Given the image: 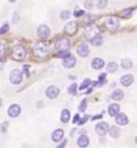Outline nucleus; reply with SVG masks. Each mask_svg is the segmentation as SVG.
<instances>
[{"label":"nucleus","instance_id":"1","mask_svg":"<svg viewBox=\"0 0 137 148\" xmlns=\"http://www.w3.org/2000/svg\"><path fill=\"white\" fill-rule=\"evenodd\" d=\"M50 52V45L47 43H44V41H40V43H37L34 45V54L38 57H43L46 56Z\"/></svg>","mask_w":137,"mask_h":148},{"label":"nucleus","instance_id":"2","mask_svg":"<svg viewBox=\"0 0 137 148\" xmlns=\"http://www.w3.org/2000/svg\"><path fill=\"white\" fill-rule=\"evenodd\" d=\"M26 55H27V51H26V49H25V47H23L22 45H17V46L14 47V50H12V56H14V58H15L16 61L23 60V58L26 57Z\"/></svg>","mask_w":137,"mask_h":148},{"label":"nucleus","instance_id":"3","mask_svg":"<svg viewBox=\"0 0 137 148\" xmlns=\"http://www.w3.org/2000/svg\"><path fill=\"white\" fill-rule=\"evenodd\" d=\"M98 33H100V29L96 26H89L87 28H85V31H84L85 38L90 39V40H92L93 38H96L98 35Z\"/></svg>","mask_w":137,"mask_h":148},{"label":"nucleus","instance_id":"4","mask_svg":"<svg viewBox=\"0 0 137 148\" xmlns=\"http://www.w3.org/2000/svg\"><path fill=\"white\" fill-rule=\"evenodd\" d=\"M104 25H106L107 28L112 29V31H114V29H118V28H119V20L117 18V17H114V16L107 17Z\"/></svg>","mask_w":137,"mask_h":148},{"label":"nucleus","instance_id":"5","mask_svg":"<svg viewBox=\"0 0 137 148\" xmlns=\"http://www.w3.org/2000/svg\"><path fill=\"white\" fill-rule=\"evenodd\" d=\"M10 81L12 84H20L22 81V73L18 69H14L10 72Z\"/></svg>","mask_w":137,"mask_h":148},{"label":"nucleus","instance_id":"6","mask_svg":"<svg viewBox=\"0 0 137 148\" xmlns=\"http://www.w3.org/2000/svg\"><path fill=\"white\" fill-rule=\"evenodd\" d=\"M50 33H51L50 28L47 27L46 25H40V26L38 27V29H37V34H38V37H39V38H43V39H45V38L49 37Z\"/></svg>","mask_w":137,"mask_h":148},{"label":"nucleus","instance_id":"7","mask_svg":"<svg viewBox=\"0 0 137 148\" xmlns=\"http://www.w3.org/2000/svg\"><path fill=\"white\" fill-rule=\"evenodd\" d=\"M75 63H76V60H75V57L73 55L69 54L65 57H63V62H62L63 67H65V68H73L75 66Z\"/></svg>","mask_w":137,"mask_h":148},{"label":"nucleus","instance_id":"8","mask_svg":"<svg viewBox=\"0 0 137 148\" xmlns=\"http://www.w3.org/2000/svg\"><path fill=\"white\" fill-rule=\"evenodd\" d=\"M69 46H70V43H69V39H67V38L59 39L56 43V47L59 51H67L69 49Z\"/></svg>","mask_w":137,"mask_h":148},{"label":"nucleus","instance_id":"9","mask_svg":"<svg viewBox=\"0 0 137 148\" xmlns=\"http://www.w3.org/2000/svg\"><path fill=\"white\" fill-rule=\"evenodd\" d=\"M95 130H96V132H97L100 136H104L107 132H108L109 128H108V124H107V123L101 121V123H98L97 125H96Z\"/></svg>","mask_w":137,"mask_h":148},{"label":"nucleus","instance_id":"10","mask_svg":"<svg viewBox=\"0 0 137 148\" xmlns=\"http://www.w3.org/2000/svg\"><path fill=\"white\" fill-rule=\"evenodd\" d=\"M7 114L9 117L11 118H16V117H18L21 114V107L18 104H12V106H10L9 109H7Z\"/></svg>","mask_w":137,"mask_h":148},{"label":"nucleus","instance_id":"11","mask_svg":"<svg viewBox=\"0 0 137 148\" xmlns=\"http://www.w3.org/2000/svg\"><path fill=\"white\" fill-rule=\"evenodd\" d=\"M76 31H78V23L76 22H69L67 26H65L64 28V32L67 33L68 35H74L76 33Z\"/></svg>","mask_w":137,"mask_h":148},{"label":"nucleus","instance_id":"12","mask_svg":"<svg viewBox=\"0 0 137 148\" xmlns=\"http://www.w3.org/2000/svg\"><path fill=\"white\" fill-rule=\"evenodd\" d=\"M45 93H46V96L49 98H56L59 95V89L57 86H49L46 89Z\"/></svg>","mask_w":137,"mask_h":148},{"label":"nucleus","instance_id":"13","mask_svg":"<svg viewBox=\"0 0 137 148\" xmlns=\"http://www.w3.org/2000/svg\"><path fill=\"white\" fill-rule=\"evenodd\" d=\"M76 52H78V55L80 57H86L90 54V49H89V46L86 44H80L78 46V49H76Z\"/></svg>","mask_w":137,"mask_h":148},{"label":"nucleus","instance_id":"14","mask_svg":"<svg viewBox=\"0 0 137 148\" xmlns=\"http://www.w3.org/2000/svg\"><path fill=\"white\" fill-rule=\"evenodd\" d=\"M120 83H121V85L123 86H130L131 84L134 83V75L132 74H125L121 76V79H120Z\"/></svg>","mask_w":137,"mask_h":148},{"label":"nucleus","instance_id":"15","mask_svg":"<svg viewBox=\"0 0 137 148\" xmlns=\"http://www.w3.org/2000/svg\"><path fill=\"white\" fill-rule=\"evenodd\" d=\"M115 121L118 125H126V124L129 123V118L126 114L124 113H119L117 117H115Z\"/></svg>","mask_w":137,"mask_h":148},{"label":"nucleus","instance_id":"16","mask_svg":"<svg viewBox=\"0 0 137 148\" xmlns=\"http://www.w3.org/2000/svg\"><path fill=\"white\" fill-rule=\"evenodd\" d=\"M63 136H64L63 130L62 129H57V130H55V131L52 132L51 137H52V140L55 141V142H59V141L63 140Z\"/></svg>","mask_w":137,"mask_h":148},{"label":"nucleus","instance_id":"17","mask_svg":"<svg viewBox=\"0 0 137 148\" xmlns=\"http://www.w3.org/2000/svg\"><path fill=\"white\" fill-rule=\"evenodd\" d=\"M119 112H120V106L117 103H113L108 107V114L110 117H117L119 114Z\"/></svg>","mask_w":137,"mask_h":148},{"label":"nucleus","instance_id":"18","mask_svg":"<svg viewBox=\"0 0 137 148\" xmlns=\"http://www.w3.org/2000/svg\"><path fill=\"white\" fill-rule=\"evenodd\" d=\"M89 143H90V140H89V137H87L86 135H81L80 137L78 138V146L81 147V148L87 147Z\"/></svg>","mask_w":137,"mask_h":148},{"label":"nucleus","instance_id":"19","mask_svg":"<svg viewBox=\"0 0 137 148\" xmlns=\"http://www.w3.org/2000/svg\"><path fill=\"white\" fill-rule=\"evenodd\" d=\"M91 66L93 69H101L104 67V61L102 60V58H95V60L92 61Z\"/></svg>","mask_w":137,"mask_h":148},{"label":"nucleus","instance_id":"20","mask_svg":"<svg viewBox=\"0 0 137 148\" xmlns=\"http://www.w3.org/2000/svg\"><path fill=\"white\" fill-rule=\"evenodd\" d=\"M123 97H124V92L120 89H117V90H114L112 93V98L114 100V101H120V100H123Z\"/></svg>","mask_w":137,"mask_h":148},{"label":"nucleus","instance_id":"21","mask_svg":"<svg viewBox=\"0 0 137 148\" xmlns=\"http://www.w3.org/2000/svg\"><path fill=\"white\" fill-rule=\"evenodd\" d=\"M109 135L112 136L113 138H117V137H119V136H120V130H119L118 126H112V128L109 129Z\"/></svg>","mask_w":137,"mask_h":148},{"label":"nucleus","instance_id":"22","mask_svg":"<svg viewBox=\"0 0 137 148\" xmlns=\"http://www.w3.org/2000/svg\"><path fill=\"white\" fill-rule=\"evenodd\" d=\"M69 119H70V113H69V110H68V109H63L62 113H61V120H62V123H68Z\"/></svg>","mask_w":137,"mask_h":148},{"label":"nucleus","instance_id":"23","mask_svg":"<svg viewBox=\"0 0 137 148\" xmlns=\"http://www.w3.org/2000/svg\"><path fill=\"white\" fill-rule=\"evenodd\" d=\"M121 67L124 69H130L132 67V61L130 58H124V60H121Z\"/></svg>","mask_w":137,"mask_h":148},{"label":"nucleus","instance_id":"24","mask_svg":"<svg viewBox=\"0 0 137 148\" xmlns=\"http://www.w3.org/2000/svg\"><path fill=\"white\" fill-rule=\"evenodd\" d=\"M117 69H118V64L115 62H109L108 63V66H107V70H108L109 73H114L117 72Z\"/></svg>","mask_w":137,"mask_h":148},{"label":"nucleus","instance_id":"25","mask_svg":"<svg viewBox=\"0 0 137 148\" xmlns=\"http://www.w3.org/2000/svg\"><path fill=\"white\" fill-rule=\"evenodd\" d=\"M102 43H103V39H102V37H100V35H97L96 38H93L91 40V44L93 46H100V45H102Z\"/></svg>","mask_w":137,"mask_h":148},{"label":"nucleus","instance_id":"26","mask_svg":"<svg viewBox=\"0 0 137 148\" xmlns=\"http://www.w3.org/2000/svg\"><path fill=\"white\" fill-rule=\"evenodd\" d=\"M132 9H126V10H124L121 11V17H124V18H130L131 16H132Z\"/></svg>","mask_w":137,"mask_h":148},{"label":"nucleus","instance_id":"27","mask_svg":"<svg viewBox=\"0 0 137 148\" xmlns=\"http://www.w3.org/2000/svg\"><path fill=\"white\" fill-rule=\"evenodd\" d=\"M90 85H91V80L90 79H85L84 81L81 83V85L79 86V90H85V89H87Z\"/></svg>","mask_w":137,"mask_h":148},{"label":"nucleus","instance_id":"28","mask_svg":"<svg viewBox=\"0 0 137 148\" xmlns=\"http://www.w3.org/2000/svg\"><path fill=\"white\" fill-rule=\"evenodd\" d=\"M76 89H78V85H76V84H72V85L68 87V92L70 95H73V96H75V95H76Z\"/></svg>","mask_w":137,"mask_h":148},{"label":"nucleus","instance_id":"29","mask_svg":"<svg viewBox=\"0 0 137 148\" xmlns=\"http://www.w3.org/2000/svg\"><path fill=\"white\" fill-rule=\"evenodd\" d=\"M96 4L100 9H104L107 6V4H108V0H96Z\"/></svg>","mask_w":137,"mask_h":148},{"label":"nucleus","instance_id":"30","mask_svg":"<svg viewBox=\"0 0 137 148\" xmlns=\"http://www.w3.org/2000/svg\"><path fill=\"white\" fill-rule=\"evenodd\" d=\"M69 16H70V12H69L68 10H64V11H62V12H61V18H62L63 21L68 20V18H69Z\"/></svg>","mask_w":137,"mask_h":148},{"label":"nucleus","instance_id":"31","mask_svg":"<svg viewBox=\"0 0 137 148\" xmlns=\"http://www.w3.org/2000/svg\"><path fill=\"white\" fill-rule=\"evenodd\" d=\"M7 128H9V123L7 121H4L1 124V126H0V130H1V132H6L7 131Z\"/></svg>","mask_w":137,"mask_h":148},{"label":"nucleus","instance_id":"32","mask_svg":"<svg viewBox=\"0 0 137 148\" xmlns=\"http://www.w3.org/2000/svg\"><path fill=\"white\" fill-rule=\"evenodd\" d=\"M85 109H86V100H82L79 106V112H85Z\"/></svg>","mask_w":137,"mask_h":148},{"label":"nucleus","instance_id":"33","mask_svg":"<svg viewBox=\"0 0 137 148\" xmlns=\"http://www.w3.org/2000/svg\"><path fill=\"white\" fill-rule=\"evenodd\" d=\"M84 6L86 9H92L93 8V1L92 0H86V1L84 3Z\"/></svg>","mask_w":137,"mask_h":148},{"label":"nucleus","instance_id":"34","mask_svg":"<svg viewBox=\"0 0 137 148\" xmlns=\"http://www.w3.org/2000/svg\"><path fill=\"white\" fill-rule=\"evenodd\" d=\"M9 31V25H4L1 28H0V34H4Z\"/></svg>","mask_w":137,"mask_h":148},{"label":"nucleus","instance_id":"35","mask_svg":"<svg viewBox=\"0 0 137 148\" xmlns=\"http://www.w3.org/2000/svg\"><path fill=\"white\" fill-rule=\"evenodd\" d=\"M65 145H67V140H62V142H61V143H59L56 148H64Z\"/></svg>","mask_w":137,"mask_h":148},{"label":"nucleus","instance_id":"36","mask_svg":"<svg viewBox=\"0 0 137 148\" xmlns=\"http://www.w3.org/2000/svg\"><path fill=\"white\" fill-rule=\"evenodd\" d=\"M84 15V11H81V10H76L75 12H74V16L75 17H80V16H82Z\"/></svg>","mask_w":137,"mask_h":148},{"label":"nucleus","instance_id":"37","mask_svg":"<svg viewBox=\"0 0 137 148\" xmlns=\"http://www.w3.org/2000/svg\"><path fill=\"white\" fill-rule=\"evenodd\" d=\"M87 119H89V117H87V115H86V117H84L82 119H79V121H78V123H79V125H81V124H84Z\"/></svg>","mask_w":137,"mask_h":148},{"label":"nucleus","instance_id":"38","mask_svg":"<svg viewBox=\"0 0 137 148\" xmlns=\"http://www.w3.org/2000/svg\"><path fill=\"white\" fill-rule=\"evenodd\" d=\"M4 51H5V47L4 45H0V57H1L4 55Z\"/></svg>","mask_w":137,"mask_h":148},{"label":"nucleus","instance_id":"39","mask_svg":"<svg viewBox=\"0 0 137 148\" xmlns=\"http://www.w3.org/2000/svg\"><path fill=\"white\" fill-rule=\"evenodd\" d=\"M79 119H80V115H79V114H76V115L74 117V123H78Z\"/></svg>","mask_w":137,"mask_h":148},{"label":"nucleus","instance_id":"40","mask_svg":"<svg viewBox=\"0 0 137 148\" xmlns=\"http://www.w3.org/2000/svg\"><path fill=\"white\" fill-rule=\"evenodd\" d=\"M3 106V101H1V98H0V107H1Z\"/></svg>","mask_w":137,"mask_h":148},{"label":"nucleus","instance_id":"41","mask_svg":"<svg viewBox=\"0 0 137 148\" xmlns=\"http://www.w3.org/2000/svg\"><path fill=\"white\" fill-rule=\"evenodd\" d=\"M9 1H10V3H15V1H16V0H9Z\"/></svg>","mask_w":137,"mask_h":148},{"label":"nucleus","instance_id":"42","mask_svg":"<svg viewBox=\"0 0 137 148\" xmlns=\"http://www.w3.org/2000/svg\"><path fill=\"white\" fill-rule=\"evenodd\" d=\"M135 142H136V143H137V136H136V138H135Z\"/></svg>","mask_w":137,"mask_h":148}]
</instances>
